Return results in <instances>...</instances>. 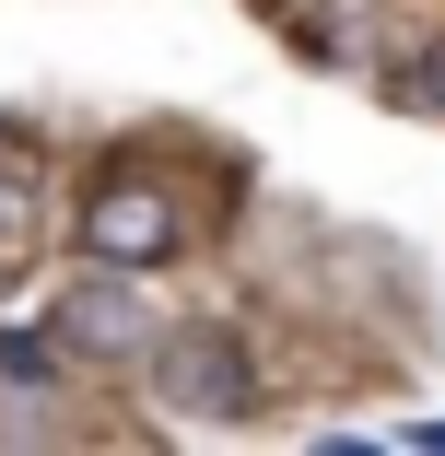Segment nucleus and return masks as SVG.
Returning a JSON list of instances; mask_svg holds the SVG:
<instances>
[{"label":"nucleus","instance_id":"f03ea898","mask_svg":"<svg viewBox=\"0 0 445 456\" xmlns=\"http://www.w3.org/2000/svg\"><path fill=\"white\" fill-rule=\"evenodd\" d=\"M176 200L152 188L141 164H118V175H95V200H82V257L95 269H164L176 257Z\"/></svg>","mask_w":445,"mask_h":456},{"label":"nucleus","instance_id":"20e7f679","mask_svg":"<svg viewBox=\"0 0 445 456\" xmlns=\"http://www.w3.org/2000/svg\"><path fill=\"white\" fill-rule=\"evenodd\" d=\"M433 106H445V47H433Z\"/></svg>","mask_w":445,"mask_h":456},{"label":"nucleus","instance_id":"f257e3e1","mask_svg":"<svg viewBox=\"0 0 445 456\" xmlns=\"http://www.w3.org/2000/svg\"><path fill=\"white\" fill-rule=\"evenodd\" d=\"M152 398H164V421H246V410H258V375H246L235 328H176V339H152Z\"/></svg>","mask_w":445,"mask_h":456},{"label":"nucleus","instance_id":"7ed1b4c3","mask_svg":"<svg viewBox=\"0 0 445 456\" xmlns=\"http://www.w3.org/2000/svg\"><path fill=\"white\" fill-rule=\"evenodd\" d=\"M59 328H70L82 351H141V339H152V316H141V293H118V269H106V281H82V293L59 305Z\"/></svg>","mask_w":445,"mask_h":456}]
</instances>
